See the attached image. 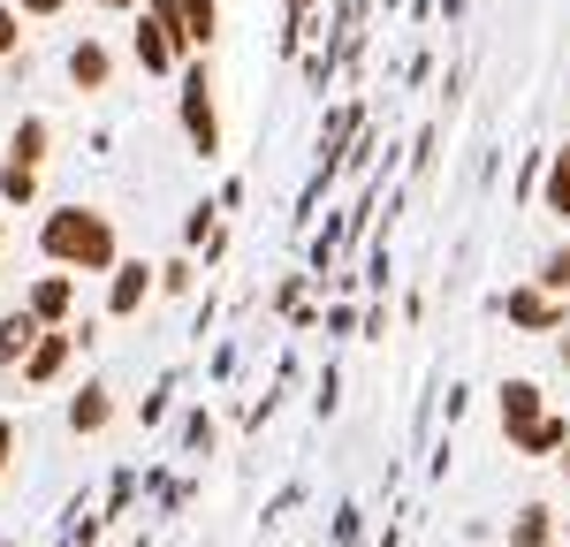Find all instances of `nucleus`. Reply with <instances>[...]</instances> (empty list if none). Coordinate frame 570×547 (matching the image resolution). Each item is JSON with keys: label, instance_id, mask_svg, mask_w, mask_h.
<instances>
[{"label": "nucleus", "instance_id": "nucleus-1", "mask_svg": "<svg viewBox=\"0 0 570 547\" xmlns=\"http://www.w3.org/2000/svg\"><path fill=\"white\" fill-rule=\"evenodd\" d=\"M39 251L61 274H115L122 267V236L99 206H53L39 221Z\"/></svg>", "mask_w": 570, "mask_h": 547}, {"label": "nucleus", "instance_id": "nucleus-2", "mask_svg": "<svg viewBox=\"0 0 570 547\" xmlns=\"http://www.w3.org/2000/svg\"><path fill=\"white\" fill-rule=\"evenodd\" d=\"M176 122H183V137H190V152H198V160H214V152H220V107H214V69H206L198 53L183 61Z\"/></svg>", "mask_w": 570, "mask_h": 547}, {"label": "nucleus", "instance_id": "nucleus-3", "mask_svg": "<svg viewBox=\"0 0 570 547\" xmlns=\"http://www.w3.org/2000/svg\"><path fill=\"white\" fill-rule=\"evenodd\" d=\"M130 53H137V69L145 77H183V39H176V23H160V16H145L137 8V31H130Z\"/></svg>", "mask_w": 570, "mask_h": 547}, {"label": "nucleus", "instance_id": "nucleus-4", "mask_svg": "<svg viewBox=\"0 0 570 547\" xmlns=\"http://www.w3.org/2000/svg\"><path fill=\"white\" fill-rule=\"evenodd\" d=\"M502 312H510V327H525V335H563L570 305L556 289H540V281H518V289L502 297Z\"/></svg>", "mask_w": 570, "mask_h": 547}, {"label": "nucleus", "instance_id": "nucleus-5", "mask_svg": "<svg viewBox=\"0 0 570 547\" xmlns=\"http://www.w3.org/2000/svg\"><path fill=\"white\" fill-rule=\"evenodd\" d=\"M23 305H31V319L39 327H77V274H39L31 289H23Z\"/></svg>", "mask_w": 570, "mask_h": 547}, {"label": "nucleus", "instance_id": "nucleus-6", "mask_svg": "<svg viewBox=\"0 0 570 547\" xmlns=\"http://www.w3.org/2000/svg\"><path fill=\"white\" fill-rule=\"evenodd\" d=\"M145 297H160V267L122 259V267L107 274V312H115V319H137V312H145Z\"/></svg>", "mask_w": 570, "mask_h": 547}, {"label": "nucleus", "instance_id": "nucleus-7", "mask_svg": "<svg viewBox=\"0 0 570 547\" xmlns=\"http://www.w3.org/2000/svg\"><path fill=\"white\" fill-rule=\"evenodd\" d=\"M77 350H85V335H77V327H46L39 350L23 358V380H31V388H53V380L69 372V358H77Z\"/></svg>", "mask_w": 570, "mask_h": 547}, {"label": "nucleus", "instance_id": "nucleus-8", "mask_svg": "<svg viewBox=\"0 0 570 547\" xmlns=\"http://www.w3.org/2000/svg\"><path fill=\"white\" fill-rule=\"evenodd\" d=\"M494 410H502V434L518 441V434H532L548 418V396H540V380H502L494 388Z\"/></svg>", "mask_w": 570, "mask_h": 547}, {"label": "nucleus", "instance_id": "nucleus-9", "mask_svg": "<svg viewBox=\"0 0 570 547\" xmlns=\"http://www.w3.org/2000/svg\"><path fill=\"white\" fill-rule=\"evenodd\" d=\"M61 69H69V84H77V91L91 99V91H107V84H115V46L85 31V39L69 46V61H61Z\"/></svg>", "mask_w": 570, "mask_h": 547}, {"label": "nucleus", "instance_id": "nucleus-10", "mask_svg": "<svg viewBox=\"0 0 570 547\" xmlns=\"http://www.w3.org/2000/svg\"><path fill=\"white\" fill-rule=\"evenodd\" d=\"M61 418H69V434H77V441L107 434V426H115V388H107V380H85V388L69 396V410H61Z\"/></svg>", "mask_w": 570, "mask_h": 547}, {"label": "nucleus", "instance_id": "nucleus-11", "mask_svg": "<svg viewBox=\"0 0 570 547\" xmlns=\"http://www.w3.org/2000/svg\"><path fill=\"white\" fill-rule=\"evenodd\" d=\"M39 319H31V305H8V312H0V372H23V358H31V350H39Z\"/></svg>", "mask_w": 570, "mask_h": 547}, {"label": "nucleus", "instance_id": "nucleus-12", "mask_svg": "<svg viewBox=\"0 0 570 547\" xmlns=\"http://www.w3.org/2000/svg\"><path fill=\"white\" fill-rule=\"evenodd\" d=\"M176 39L183 53H206L220 39V0H176Z\"/></svg>", "mask_w": 570, "mask_h": 547}, {"label": "nucleus", "instance_id": "nucleus-13", "mask_svg": "<svg viewBox=\"0 0 570 547\" xmlns=\"http://www.w3.org/2000/svg\"><path fill=\"white\" fill-rule=\"evenodd\" d=\"M8 160H16V168H46V160H53V122H46V115H23V122L8 130Z\"/></svg>", "mask_w": 570, "mask_h": 547}, {"label": "nucleus", "instance_id": "nucleus-14", "mask_svg": "<svg viewBox=\"0 0 570 547\" xmlns=\"http://www.w3.org/2000/svg\"><path fill=\"white\" fill-rule=\"evenodd\" d=\"M540 206H548L556 221H570V145H556L548 168H540Z\"/></svg>", "mask_w": 570, "mask_h": 547}, {"label": "nucleus", "instance_id": "nucleus-15", "mask_svg": "<svg viewBox=\"0 0 570 547\" xmlns=\"http://www.w3.org/2000/svg\"><path fill=\"white\" fill-rule=\"evenodd\" d=\"M510 547H556V509L548 501H525L510 517Z\"/></svg>", "mask_w": 570, "mask_h": 547}, {"label": "nucleus", "instance_id": "nucleus-16", "mask_svg": "<svg viewBox=\"0 0 570 547\" xmlns=\"http://www.w3.org/2000/svg\"><path fill=\"white\" fill-rule=\"evenodd\" d=\"M510 449H525V456H563V449H570V426H563V418H556V410H548V418H540L532 434H518Z\"/></svg>", "mask_w": 570, "mask_h": 547}, {"label": "nucleus", "instance_id": "nucleus-17", "mask_svg": "<svg viewBox=\"0 0 570 547\" xmlns=\"http://www.w3.org/2000/svg\"><path fill=\"white\" fill-rule=\"evenodd\" d=\"M0 198H8V206H31V198H39V168H16V160H0Z\"/></svg>", "mask_w": 570, "mask_h": 547}, {"label": "nucleus", "instance_id": "nucleus-18", "mask_svg": "<svg viewBox=\"0 0 570 547\" xmlns=\"http://www.w3.org/2000/svg\"><path fill=\"white\" fill-rule=\"evenodd\" d=\"M540 289H556V297H570V243H556L548 259H540V274H532Z\"/></svg>", "mask_w": 570, "mask_h": 547}, {"label": "nucleus", "instance_id": "nucleus-19", "mask_svg": "<svg viewBox=\"0 0 570 547\" xmlns=\"http://www.w3.org/2000/svg\"><path fill=\"white\" fill-rule=\"evenodd\" d=\"M16 53H23V8L0 0V61H16Z\"/></svg>", "mask_w": 570, "mask_h": 547}, {"label": "nucleus", "instance_id": "nucleus-20", "mask_svg": "<svg viewBox=\"0 0 570 547\" xmlns=\"http://www.w3.org/2000/svg\"><path fill=\"white\" fill-rule=\"evenodd\" d=\"M190 281H198V267H190V259H160V297H183V289H190Z\"/></svg>", "mask_w": 570, "mask_h": 547}, {"label": "nucleus", "instance_id": "nucleus-21", "mask_svg": "<svg viewBox=\"0 0 570 547\" xmlns=\"http://www.w3.org/2000/svg\"><path fill=\"white\" fill-rule=\"evenodd\" d=\"M274 312H305V281H297V274L274 289Z\"/></svg>", "mask_w": 570, "mask_h": 547}, {"label": "nucleus", "instance_id": "nucleus-22", "mask_svg": "<svg viewBox=\"0 0 570 547\" xmlns=\"http://www.w3.org/2000/svg\"><path fill=\"white\" fill-rule=\"evenodd\" d=\"M8 464H16V418L0 410V479H8Z\"/></svg>", "mask_w": 570, "mask_h": 547}, {"label": "nucleus", "instance_id": "nucleus-23", "mask_svg": "<svg viewBox=\"0 0 570 547\" xmlns=\"http://www.w3.org/2000/svg\"><path fill=\"white\" fill-rule=\"evenodd\" d=\"M16 8H23V23H46V16H61L69 0H16Z\"/></svg>", "mask_w": 570, "mask_h": 547}, {"label": "nucleus", "instance_id": "nucleus-24", "mask_svg": "<svg viewBox=\"0 0 570 547\" xmlns=\"http://www.w3.org/2000/svg\"><path fill=\"white\" fill-rule=\"evenodd\" d=\"M91 8H107V16H137L145 0H91Z\"/></svg>", "mask_w": 570, "mask_h": 547}, {"label": "nucleus", "instance_id": "nucleus-25", "mask_svg": "<svg viewBox=\"0 0 570 547\" xmlns=\"http://www.w3.org/2000/svg\"><path fill=\"white\" fill-rule=\"evenodd\" d=\"M289 16H297V23H305V16H312V0H289Z\"/></svg>", "mask_w": 570, "mask_h": 547}, {"label": "nucleus", "instance_id": "nucleus-26", "mask_svg": "<svg viewBox=\"0 0 570 547\" xmlns=\"http://www.w3.org/2000/svg\"><path fill=\"white\" fill-rule=\"evenodd\" d=\"M556 358H563V365H570V335H556Z\"/></svg>", "mask_w": 570, "mask_h": 547}, {"label": "nucleus", "instance_id": "nucleus-27", "mask_svg": "<svg viewBox=\"0 0 570 547\" xmlns=\"http://www.w3.org/2000/svg\"><path fill=\"white\" fill-rule=\"evenodd\" d=\"M0 251H8V221H0Z\"/></svg>", "mask_w": 570, "mask_h": 547}, {"label": "nucleus", "instance_id": "nucleus-28", "mask_svg": "<svg viewBox=\"0 0 570 547\" xmlns=\"http://www.w3.org/2000/svg\"><path fill=\"white\" fill-rule=\"evenodd\" d=\"M556 464H563V471H570V449H563V456H556Z\"/></svg>", "mask_w": 570, "mask_h": 547}, {"label": "nucleus", "instance_id": "nucleus-29", "mask_svg": "<svg viewBox=\"0 0 570 547\" xmlns=\"http://www.w3.org/2000/svg\"><path fill=\"white\" fill-rule=\"evenodd\" d=\"M563 533H570V517H563Z\"/></svg>", "mask_w": 570, "mask_h": 547}, {"label": "nucleus", "instance_id": "nucleus-30", "mask_svg": "<svg viewBox=\"0 0 570 547\" xmlns=\"http://www.w3.org/2000/svg\"><path fill=\"white\" fill-rule=\"evenodd\" d=\"M0 547H16V540H0Z\"/></svg>", "mask_w": 570, "mask_h": 547}]
</instances>
